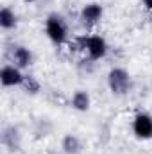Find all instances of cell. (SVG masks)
<instances>
[{
    "mask_svg": "<svg viewBox=\"0 0 152 154\" xmlns=\"http://www.w3.org/2000/svg\"><path fill=\"white\" fill-rule=\"evenodd\" d=\"M45 34L54 45H63L68 39V25L61 14H48L45 20Z\"/></svg>",
    "mask_w": 152,
    "mask_h": 154,
    "instance_id": "1",
    "label": "cell"
},
{
    "mask_svg": "<svg viewBox=\"0 0 152 154\" xmlns=\"http://www.w3.org/2000/svg\"><path fill=\"white\" fill-rule=\"evenodd\" d=\"M81 48L88 54V57L91 61H99V59H104L108 56V41L99 36V34H90V36H84L81 38Z\"/></svg>",
    "mask_w": 152,
    "mask_h": 154,
    "instance_id": "2",
    "label": "cell"
},
{
    "mask_svg": "<svg viewBox=\"0 0 152 154\" xmlns=\"http://www.w3.org/2000/svg\"><path fill=\"white\" fill-rule=\"evenodd\" d=\"M131 75L123 68H111L108 74V86L113 95H125L131 90Z\"/></svg>",
    "mask_w": 152,
    "mask_h": 154,
    "instance_id": "3",
    "label": "cell"
},
{
    "mask_svg": "<svg viewBox=\"0 0 152 154\" xmlns=\"http://www.w3.org/2000/svg\"><path fill=\"white\" fill-rule=\"evenodd\" d=\"M27 77L23 75L22 68L16 65H4L0 70V82L4 88H13V86H22Z\"/></svg>",
    "mask_w": 152,
    "mask_h": 154,
    "instance_id": "4",
    "label": "cell"
},
{
    "mask_svg": "<svg viewBox=\"0 0 152 154\" xmlns=\"http://www.w3.org/2000/svg\"><path fill=\"white\" fill-rule=\"evenodd\" d=\"M102 16H104V7H102L100 4H97V2L86 4V5L81 9V14H79L81 23L86 25V27H93V25L100 23Z\"/></svg>",
    "mask_w": 152,
    "mask_h": 154,
    "instance_id": "5",
    "label": "cell"
},
{
    "mask_svg": "<svg viewBox=\"0 0 152 154\" xmlns=\"http://www.w3.org/2000/svg\"><path fill=\"white\" fill-rule=\"evenodd\" d=\"M132 133L140 140L152 138V116L149 113H138L132 120Z\"/></svg>",
    "mask_w": 152,
    "mask_h": 154,
    "instance_id": "6",
    "label": "cell"
},
{
    "mask_svg": "<svg viewBox=\"0 0 152 154\" xmlns=\"http://www.w3.org/2000/svg\"><path fill=\"white\" fill-rule=\"evenodd\" d=\"M11 57H13V65H16L18 68H27V66H31L32 65V61H34V56H32V52L27 48V47H22V45H18V47H14L13 48V54H11Z\"/></svg>",
    "mask_w": 152,
    "mask_h": 154,
    "instance_id": "7",
    "label": "cell"
},
{
    "mask_svg": "<svg viewBox=\"0 0 152 154\" xmlns=\"http://www.w3.org/2000/svg\"><path fill=\"white\" fill-rule=\"evenodd\" d=\"M16 23H18V18H16L14 11L11 7H2V11H0V27L4 31H11V29L16 27Z\"/></svg>",
    "mask_w": 152,
    "mask_h": 154,
    "instance_id": "8",
    "label": "cell"
},
{
    "mask_svg": "<svg viewBox=\"0 0 152 154\" xmlns=\"http://www.w3.org/2000/svg\"><path fill=\"white\" fill-rule=\"evenodd\" d=\"M90 104H91L90 95L84 90H77L74 93V97H72V108L74 109H77V111H88Z\"/></svg>",
    "mask_w": 152,
    "mask_h": 154,
    "instance_id": "9",
    "label": "cell"
},
{
    "mask_svg": "<svg viewBox=\"0 0 152 154\" xmlns=\"http://www.w3.org/2000/svg\"><path fill=\"white\" fill-rule=\"evenodd\" d=\"M63 149H65V152L66 154H77L79 152V149H81V142H79V138L74 136V134H66L65 140H63Z\"/></svg>",
    "mask_w": 152,
    "mask_h": 154,
    "instance_id": "10",
    "label": "cell"
},
{
    "mask_svg": "<svg viewBox=\"0 0 152 154\" xmlns=\"http://www.w3.org/2000/svg\"><path fill=\"white\" fill-rule=\"evenodd\" d=\"M23 84H25V88H27V90L31 88V90H32V93H36V91H38V88H39V86H38V82H34V81H32L31 77H27Z\"/></svg>",
    "mask_w": 152,
    "mask_h": 154,
    "instance_id": "11",
    "label": "cell"
},
{
    "mask_svg": "<svg viewBox=\"0 0 152 154\" xmlns=\"http://www.w3.org/2000/svg\"><path fill=\"white\" fill-rule=\"evenodd\" d=\"M143 5H145L147 11H150L152 13V0H143Z\"/></svg>",
    "mask_w": 152,
    "mask_h": 154,
    "instance_id": "12",
    "label": "cell"
},
{
    "mask_svg": "<svg viewBox=\"0 0 152 154\" xmlns=\"http://www.w3.org/2000/svg\"><path fill=\"white\" fill-rule=\"evenodd\" d=\"M23 2H29V4H32V2H38V0H23Z\"/></svg>",
    "mask_w": 152,
    "mask_h": 154,
    "instance_id": "13",
    "label": "cell"
}]
</instances>
